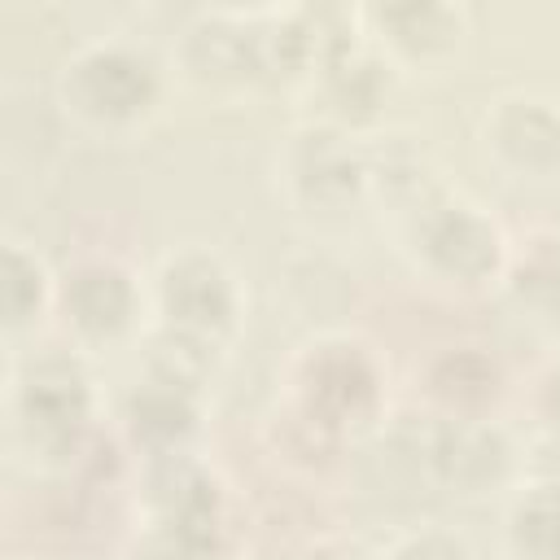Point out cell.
Instances as JSON below:
<instances>
[{
	"label": "cell",
	"mask_w": 560,
	"mask_h": 560,
	"mask_svg": "<svg viewBox=\"0 0 560 560\" xmlns=\"http://www.w3.org/2000/svg\"><path fill=\"white\" fill-rule=\"evenodd\" d=\"M490 144L516 171H547L560 162V118L542 101H503L490 118Z\"/></svg>",
	"instance_id": "9c48e42d"
},
{
	"label": "cell",
	"mask_w": 560,
	"mask_h": 560,
	"mask_svg": "<svg viewBox=\"0 0 560 560\" xmlns=\"http://www.w3.org/2000/svg\"><path fill=\"white\" fill-rule=\"evenodd\" d=\"M512 547L525 560H560V486L542 481L512 508Z\"/></svg>",
	"instance_id": "4fadbf2b"
},
{
	"label": "cell",
	"mask_w": 560,
	"mask_h": 560,
	"mask_svg": "<svg viewBox=\"0 0 560 560\" xmlns=\"http://www.w3.org/2000/svg\"><path fill=\"white\" fill-rule=\"evenodd\" d=\"M455 368H477V376H494V368H490L486 359H477V354H451V359H442V363H438V372H451V376H455ZM442 398H446V402H455V407H481L490 394H481L477 385H468V376L459 372V385H455V389H446Z\"/></svg>",
	"instance_id": "d6986e66"
},
{
	"label": "cell",
	"mask_w": 560,
	"mask_h": 560,
	"mask_svg": "<svg viewBox=\"0 0 560 560\" xmlns=\"http://www.w3.org/2000/svg\"><path fill=\"white\" fill-rule=\"evenodd\" d=\"M538 407H542V416H547L551 433L560 438V372H551V376L542 381V398H538Z\"/></svg>",
	"instance_id": "44dd1931"
},
{
	"label": "cell",
	"mask_w": 560,
	"mask_h": 560,
	"mask_svg": "<svg viewBox=\"0 0 560 560\" xmlns=\"http://www.w3.org/2000/svg\"><path fill=\"white\" fill-rule=\"evenodd\" d=\"M376 26L385 31V39L394 48L424 57L455 39L459 18L446 4H385V9H376Z\"/></svg>",
	"instance_id": "7c38bea8"
},
{
	"label": "cell",
	"mask_w": 560,
	"mask_h": 560,
	"mask_svg": "<svg viewBox=\"0 0 560 560\" xmlns=\"http://www.w3.org/2000/svg\"><path fill=\"white\" fill-rule=\"evenodd\" d=\"M298 381H302V407L319 424L363 420L376 402V368L359 346H346V341L315 346Z\"/></svg>",
	"instance_id": "277c9868"
},
{
	"label": "cell",
	"mask_w": 560,
	"mask_h": 560,
	"mask_svg": "<svg viewBox=\"0 0 560 560\" xmlns=\"http://www.w3.org/2000/svg\"><path fill=\"white\" fill-rule=\"evenodd\" d=\"M210 341L206 337H192V332H179V328H162L153 341H149V376L153 381H166V385H184V389H197V381L206 376L210 368Z\"/></svg>",
	"instance_id": "9a60e30c"
},
{
	"label": "cell",
	"mask_w": 560,
	"mask_h": 560,
	"mask_svg": "<svg viewBox=\"0 0 560 560\" xmlns=\"http://www.w3.org/2000/svg\"><path fill=\"white\" fill-rule=\"evenodd\" d=\"M206 551H210V542H201V538H192L175 525L153 521V529L136 542L131 560H206Z\"/></svg>",
	"instance_id": "ac0fdd59"
},
{
	"label": "cell",
	"mask_w": 560,
	"mask_h": 560,
	"mask_svg": "<svg viewBox=\"0 0 560 560\" xmlns=\"http://www.w3.org/2000/svg\"><path fill=\"white\" fill-rule=\"evenodd\" d=\"M22 416L39 438H70L88 416V376L74 359H39L22 381Z\"/></svg>",
	"instance_id": "8992f818"
},
{
	"label": "cell",
	"mask_w": 560,
	"mask_h": 560,
	"mask_svg": "<svg viewBox=\"0 0 560 560\" xmlns=\"http://www.w3.org/2000/svg\"><path fill=\"white\" fill-rule=\"evenodd\" d=\"M324 88L341 114H372L385 96V70L372 57L346 52L332 66H324Z\"/></svg>",
	"instance_id": "2e32d148"
},
{
	"label": "cell",
	"mask_w": 560,
	"mask_h": 560,
	"mask_svg": "<svg viewBox=\"0 0 560 560\" xmlns=\"http://www.w3.org/2000/svg\"><path fill=\"white\" fill-rule=\"evenodd\" d=\"M127 424L136 433V442L153 446L158 455H175V446L192 433L197 424V402L192 389L184 385H166V381H144L131 398H127Z\"/></svg>",
	"instance_id": "30bf717a"
},
{
	"label": "cell",
	"mask_w": 560,
	"mask_h": 560,
	"mask_svg": "<svg viewBox=\"0 0 560 560\" xmlns=\"http://www.w3.org/2000/svg\"><path fill=\"white\" fill-rule=\"evenodd\" d=\"M512 298L538 319H560V241H534L512 267Z\"/></svg>",
	"instance_id": "5bb4252c"
},
{
	"label": "cell",
	"mask_w": 560,
	"mask_h": 560,
	"mask_svg": "<svg viewBox=\"0 0 560 560\" xmlns=\"http://www.w3.org/2000/svg\"><path fill=\"white\" fill-rule=\"evenodd\" d=\"M416 245L433 271H442L451 280H468V284L486 280L503 258L499 228L459 201L424 206V214L416 223Z\"/></svg>",
	"instance_id": "3957f363"
},
{
	"label": "cell",
	"mask_w": 560,
	"mask_h": 560,
	"mask_svg": "<svg viewBox=\"0 0 560 560\" xmlns=\"http://www.w3.org/2000/svg\"><path fill=\"white\" fill-rule=\"evenodd\" d=\"M289 166H293V184L315 206H337V201L354 197V188L363 179L359 153L337 131H302L289 153Z\"/></svg>",
	"instance_id": "ba28073f"
},
{
	"label": "cell",
	"mask_w": 560,
	"mask_h": 560,
	"mask_svg": "<svg viewBox=\"0 0 560 560\" xmlns=\"http://www.w3.org/2000/svg\"><path fill=\"white\" fill-rule=\"evenodd\" d=\"M136 306H140V298H136L131 276L101 258L79 262L61 284V311H66L70 328L92 341L122 337L136 319Z\"/></svg>",
	"instance_id": "5b68a950"
},
{
	"label": "cell",
	"mask_w": 560,
	"mask_h": 560,
	"mask_svg": "<svg viewBox=\"0 0 560 560\" xmlns=\"http://www.w3.org/2000/svg\"><path fill=\"white\" fill-rule=\"evenodd\" d=\"M389 560H468V551L446 534H420V538H407Z\"/></svg>",
	"instance_id": "ffe728a7"
},
{
	"label": "cell",
	"mask_w": 560,
	"mask_h": 560,
	"mask_svg": "<svg viewBox=\"0 0 560 560\" xmlns=\"http://www.w3.org/2000/svg\"><path fill=\"white\" fill-rule=\"evenodd\" d=\"M39 298H44L39 262L26 258L22 249H9L4 254V319H9V328L26 324L39 311Z\"/></svg>",
	"instance_id": "e0dca14e"
},
{
	"label": "cell",
	"mask_w": 560,
	"mask_h": 560,
	"mask_svg": "<svg viewBox=\"0 0 560 560\" xmlns=\"http://www.w3.org/2000/svg\"><path fill=\"white\" fill-rule=\"evenodd\" d=\"M429 459H433V468H438V477H442L446 486L477 490V486L503 477V468H508V442H503L490 424H477V420H446V424L433 433Z\"/></svg>",
	"instance_id": "52a82bcc"
},
{
	"label": "cell",
	"mask_w": 560,
	"mask_h": 560,
	"mask_svg": "<svg viewBox=\"0 0 560 560\" xmlns=\"http://www.w3.org/2000/svg\"><path fill=\"white\" fill-rule=\"evenodd\" d=\"M158 302H162L166 328H179V332H192L206 341L228 332L236 319V284H232L228 267L201 249H188L162 267Z\"/></svg>",
	"instance_id": "7a4b0ae2"
},
{
	"label": "cell",
	"mask_w": 560,
	"mask_h": 560,
	"mask_svg": "<svg viewBox=\"0 0 560 560\" xmlns=\"http://www.w3.org/2000/svg\"><path fill=\"white\" fill-rule=\"evenodd\" d=\"M184 61L201 74V79H245L254 74L262 61V35L241 31L223 18H206L188 31L184 39Z\"/></svg>",
	"instance_id": "8fae6325"
},
{
	"label": "cell",
	"mask_w": 560,
	"mask_h": 560,
	"mask_svg": "<svg viewBox=\"0 0 560 560\" xmlns=\"http://www.w3.org/2000/svg\"><path fill=\"white\" fill-rule=\"evenodd\" d=\"M306 560H363V556L359 551H346V547H324V551H315Z\"/></svg>",
	"instance_id": "7402d4cb"
},
{
	"label": "cell",
	"mask_w": 560,
	"mask_h": 560,
	"mask_svg": "<svg viewBox=\"0 0 560 560\" xmlns=\"http://www.w3.org/2000/svg\"><path fill=\"white\" fill-rule=\"evenodd\" d=\"M158 96V70L127 44H101L74 57L66 74V101L96 122H131Z\"/></svg>",
	"instance_id": "6da1fadb"
}]
</instances>
